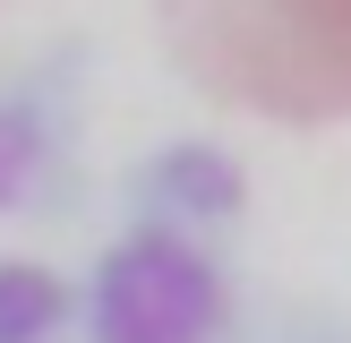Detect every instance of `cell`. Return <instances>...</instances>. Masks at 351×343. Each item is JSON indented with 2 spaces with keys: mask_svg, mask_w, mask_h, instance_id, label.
I'll return each instance as SVG.
<instances>
[{
  "mask_svg": "<svg viewBox=\"0 0 351 343\" xmlns=\"http://www.w3.org/2000/svg\"><path fill=\"white\" fill-rule=\"evenodd\" d=\"M180 69L240 112L351 120V0H163Z\"/></svg>",
  "mask_w": 351,
  "mask_h": 343,
  "instance_id": "6da1fadb",
  "label": "cell"
}]
</instances>
